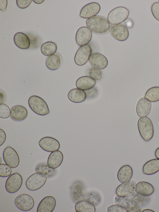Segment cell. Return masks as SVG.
I'll list each match as a JSON object with an SVG mask.
<instances>
[{
	"label": "cell",
	"mask_w": 159,
	"mask_h": 212,
	"mask_svg": "<svg viewBox=\"0 0 159 212\" xmlns=\"http://www.w3.org/2000/svg\"><path fill=\"white\" fill-rule=\"evenodd\" d=\"M86 23L87 27L93 32L103 34L110 30L111 25L107 19L104 17L96 16L87 19Z\"/></svg>",
	"instance_id": "obj_1"
},
{
	"label": "cell",
	"mask_w": 159,
	"mask_h": 212,
	"mask_svg": "<svg viewBox=\"0 0 159 212\" xmlns=\"http://www.w3.org/2000/svg\"><path fill=\"white\" fill-rule=\"evenodd\" d=\"M138 127L141 136L145 141L148 142L152 138L154 127L149 118L144 117L139 118L138 122Z\"/></svg>",
	"instance_id": "obj_2"
},
{
	"label": "cell",
	"mask_w": 159,
	"mask_h": 212,
	"mask_svg": "<svg viewBox=\"0 0 159 212\" xmlns=\"http://www.w3.org/2000/svg\"><path fill=\"white\" fill-rule=\"evenodd\" d=\"M28 104L31 109L39 115L44 116L50 113L48 106L46 102L38 96H30L28 100Z\"/></svg>",
	"instance_id": "obj_3"
},
{
	"label": "cell",
	"mask_w": 159,
	"mask_h": 212,
	"mask_svg": "<svg viewBox=\"0 0 159 212\" xmlns=\"http://www.w3.org/2000/svg\"><path fill=\"white\" fill-rule=\"evenodd\" d=\"M129 12V10L124 7H117L110 12L107 19L112 25L121 24L127 18Z\"/></svg>",
	"instance_id": "obj_4"
},
{
	"label": "cell",
	"mask_w": 159,
	"mask_h": 212,
	"mask_svg": "<svg viewBox=\"0 0 159 212\" xmlns=\"http://www.w3.org/2000/svg\"><path fill=\"white\" fill-rule=\"evenodd\" d=\"M47 178V176L43 174L36 172L27 178L25 183L26 187L30 191L37 190L44 185Z\"/></svg>",
	"instance_id": "obj_5"
},
{
	"label": "cell",
	"mask_w": 159,
	"mask_h": 212,
	"mask_svg": "<svg viewBox=\"0 0 159 212\" xmlns=\"http://www.w3.org/2000/svg\"><path fill=\"white\" fill-rule=\"evenodd\" d=\"M15 203L20 210L27 211L32 209L34 205V201L30 195L23 193L19 195L16 198Z\"/></svg>",
	"instance_id": "obj_6"
},
{
	"label": "cell",
	"mask_w": 159,
	"mask_h": 212,
	"mask_svg": "<svg viewBox=\"0 0 159 212\" xmlns=\"http://www.w3.org/2000/svg\"><path fill=\"white\" fill-rule=\"evenodd\" d=\"M23 183V179L21 175L15 173L11 175L7 179L5 183V188L8 192L14 193L20 188Z\"/></svg>",
	"instance_id": "obj_7"
},
{
	"label": "cell",
	"mask_w": 159,
	"mask_h": 212,
	"mask_svg": "<svg viewBox=\"0 0 159 212\" xmlns=\"http://www.w3.org/2000/svg\"><path fill=\"white\" fill-rule=\"evenodd\" d=\"M3 157L5 163L12 168H16L19 164L20 159L18 153L11 146H8L4 150Z\"/></svg>",
	"instance_id": "obj_8"
},
{
	"label": "cell",
	"mask_w": 159,
	"mask_h": 212,
	"mask_svg": "<svg viewBox=\"0 0 159 212\" xmlns=\"http://www.w3.org/2000/svg\"><path fill=\"white\" fill-rule=\"evenodd\" d=\"M92 50L88 45L81 46L77 50L74 58L75 63L78 66L85 64L89 60Z\"/></svg>",
	"instance_id": "obj_9"
},
{
	"label": "cell",
	"mask_w": 159,
	"mask_h": 212,
	"mask_svg": "<svg viewBox=\"0 0 159 212\" xmlns=\"http://www.w3.org/2000/svg\"><path fill=\"white\" fill-rule=\"evenodd\" d=\"M112 36L116 39L120 41L126 40L129 36L128 29L122 24L112 25L110 29Z\"/></svg>",
	"instance_id": "obj_10"
},
{
	"label": "cell",
	"mask_w": 159,
	"mask_h": 212,
	"mask_svg": "<svg viewBox=\"0 0 159 212\" xmlns=\"http://www.w3.org/2000/svg\"><path fill=\"white\" fill-rule=\"evenodd\" d=\"M92 35V31L87 27H81L76 33V42L80 47L87 45L91 40Z\"/></svg>",
	"instance_id": "obj_11"
},
{
	"label": "cell",
	"mask_w": 159,
	"mask_h": 212,
	"mask_svg": "<svg viewBox=\"0 0 159 212\" xmlns=\"http://www.w3.org/2000/svg\"><path fill=\"white\" fill-rule=\"evenodd\" d=\"M39 144L42 149L48 152L58 150L60 148V144L58 141L50 136L42 138L39 141Z\"/></svg>",
	"instance_id": "obj_12"
},
{
	"label": "cell",
	"mask_w": 159,
	"mask_h": 212,
	"mask_svg": "<svg viewBox=\"0 0 159 212\" xmlns=\"http://www.w3.org/2000/svg\"><path fill=\"white\" fill-rule=\"evenodd\" d=\"M101 9L99 3L96 2L89 3L84 6L81 9L80 16L84 19H89L96 16Z\"/></svg>",
	"instance_id": "obj_13"
},
{
	"label": "cell",
	"mask_w": 159,
	"mask_h": 212,
	"mask_svg": "<svg viewBox=\"0 0 159 212\" xmlns=\"http://www.w3.org/2000/svg\"><path fill=\"white\" fill-rule=\"evenodd\" d=\"M135 185L130 182L122 183L117 187L116 190L117 196L128 197L135 193Z\"/></svg>",
	"instance_id": "obj_14"
},
{
	"label": "cell",
	"mask_w": 159,
	"mask_h": 212,
	"mask_svg": "<svg viewBox=\"0 0 159 212\" xmlns=\"http://www.w3.org/2000/svg\"><path fill=\"white\" fill-rule=\"evenodd\" d=\"M89 61L92 67L100 70L106 67L108 64L107 58L102 54L97 52L92 53Z\"/></svg>",
	"instance_id": "obj_15"
},
{
	"label": "cell",
	"mask_w": 159,
	"mask_h": 212,
	"mask_svg": "<svg viewBox=\"0 0 159 212\" xmlns=\"http://www.w3.org/2000/svg\"><path fill=\"white\" fill-rule=\"evenodd\" d=\"M56 205L55 198L51 196H47L40 202L37 207V212H52Z\"/></svg>",
	"instance_id": "obj_16"
},
{
	"label": "cell",
	"mask_w": 159,
	"mask_h": 212,
	"mask_svg": "<svg viewBox=\"0 0 159 212\" xmlns=\"http://www.w3.org/2000/svg\"><path fill=\"white\" fill-rule=\"evenodd\" d=\"M27 109L21 105H16L11 109L10 117L13 120L21 121L25 119L28 115Z\"/></svg>",
	"instance_id": "obj_17"
},
{
	"label": "cell",
	"mask_w": 159,
	"mask_h": 212,
	"mask_svg": "<svg viewBox=\"0 0 159 212\" xmlns=\"http://www.w3.org/2000/svg\"><path fill=\"white\" fill-rule=\"evenodd\" d=\"M152 108L151 102L143 97L137 102L136 106V111L140 117H146L150 113Z\"/></svg>",
	"instance_id": "obj_18"
},
{
	"label": "cell",
	"mask_w": 159,
	"mask_h": 212,
	"mask_svg": "<svg viewBox=\"0 0 159 212\" xmlns=\"http://www.w3.org/2000/svg\"><path fill=\"white\" fill-rule=\"evenodd\" d=\"M135 191L137 193L145 196H149L154 192V187L148 182L141 181L135 185Z\"/></svg>",
	"instance_id": "obj_19"
},
{
	"label": "cell",
	"mask_w": 159,
	"mask_h": 212,
	"mask_svg": "<svg viewBox=\"0 0 159 212\" xmlns=\"http://www.w3.org/2000/svg\"><path fill=\"white\" fill-rule=\"evenodd\" d=\"M63 159V154L60 151L58 150L52 152L48 157L47 164L49 167L55 169L61 165Z\"/></svg>",
	"instance_id": "obj_20"
},
{
	"label": "cell",
	"mask_w": 159,
	"mask_h": 212,
	"mask_svg": "<svg viewBox=\"0 0 159 212\" xmlns=\"http://www.w3.org/2000/svg\"><path fill=\"white\" fill-rule=\"evenodd\" d=\"M15 45L19 48L26 49L30 47V41L29 37L26 34L19 32L16 33L14 37Z\"/></svg>",
	"instance_id": "obj_21"
},
{
	"label": "cell",
	"mask_w": 159,
	"mask_h": 212,
	"mask_svg": "<svg viewBox=\"0 0 159 212\" xmlns=\"http://www.w3.org/2000/svg\"><path fill=\"white\" fill-rule=\"evenodd\" d=\"M133 174V170L129 165L122 166L119 170L117 175L118 180L121 183L129 182L132 178Z\"/></svg>",
	"instance_id": "obj_22"
},
{
	"label": "cell",
	"mask_w": 159,
	"mask_h": 212,
	"mask_svg": "<svg viewBox=\"0 0 159 212\" xmlns=\"http://www.w3.org/2000/svg\"><path fill=\"white\" fill-rule=\"evenodd\" d=\"M96 81L88 76H84L78 78L76 82L77 87L80 90H86L93 87Z\"/></svg>",
	"instance_id": "obj_23"
},
{
	"label": "cell",
	"mask_w": 159,
	"mask_h": 212,
	"mask_svg": "<svg viewBox=\"0 0 159 212\" xmlns=\"http://www.w3.org/2000/svg\"><path fill=\"white\" fill-rule=\"evenodd\" d=\"M142 171L143 173L147 175H151L159 171V159H154L147 161L144 164Z\"/></svg>",
	"instance_id": "obj_24"
},
{
	"label": "cell",
	"mask_w": 159,
	"mask_h": 212,
	"mask_svg": "<svg viewBox=\"0 0 159 212\" xmlns=\"http://www.w3.org/2000/svg\"><path fill=\"white\" fill-rule=\"evenodd\" d=\"M67 97L70 101L75 103H81L87 98L84 91L78 88L70 90L68 94Z\"/></svg>",
	"instance_id": "obj_25"
},
{
	"label": "cell",
	"mask_w": 159,
	"mask_h": 212,
	"mask_svg": "<svg viewBox=\"0 0 159 212\" xmlns=\"http://www.w3.org/2000/svg\"><path fill=\"white\" fill-rule=\"evenodd\" d=\"M75 209L77 212H95V205L91 202L86 200L78 201L75 205Z\"/></svg>",
	"instance_id": "obj_26"
},
{
	"label": "cell",
	"mask_w": 159,
	"mask_h": 212,
	"mask_svg": "<svg viewBox=\"0 0 159 212\" xmlns=\"http://www.w3.org/2000/svg\"><path fill=\"white\" fill-rule=\"evenodd\" d=\"M47 67L49 70L54 71L58 69L61 63V59L60 55L55 53L48 56L45 62Z\"/></svg>",
	"instance_id": "obj_27"
},
{
	"label": "cell",
	"mask_w": 159,
	"mask_h": 212,
	"mask_svg": "<svg viewBox=\"0 0 159 212\" xmlns=\"http://www.w3.org/2000/svg\"><path fill=\"white\" fill-rule=\"evenodd\" d=\"M57 49L56 44L52 41H47L42 44L41 47L42 53L49 56L55 53Z\"/></svg>",
	"instance_id": "obj_28"
},
{
	"label": "cell",
	"mask_w": 159,
	"mask_h": 212,
	"mask_svg": "<svg viewBox=\"0 0 159 212\" xmlns=\"http://www.w3.org/2000/svg\"><path fill=\"white\" fill-rule=\"evenodd\" d=\"M144 98L150 102H154L159 101V87L150 88L146 91Z\"/></svg>",
	"instance_id": "obj_29"
},
{
	"label": "cell",
	"mask_w": 159,
	"mask_h": 212,
	"mask_svg": "<svg viewBox=\"0 0 159 212\" xmlns=\"http://www.w3.org/2000/svg\"><path fill=\"white\" fill-rule=\"evenodd\" d=\"M150 197L148 196L142 195L138 193L135 194L131 200V203L133 205L143 207L146 205L149 202Z\"/></svg>",
	"instance_id": "obj_30"
},
{
	"label": "cell",
	"mask_w": 159,
	"mask_h": 212,
	"mask_svg": "<svg viewBox=\"0 0 159 212\" xmlns=\"http://www.w3.org/2000/svg\"><path fill=\"white\" fill-rule=\"evenodd\" d=\"M35 170L36 172L42 173L48 177H52L55 173L54 169L49 167L48 164L44 163L38 164L35 168Z\"/></svg>",
	"instance_id": "obj_31"
},
{
	"label": "cell",
	"mask_w": 159,
	"mask_h": 212,
	"mask_svg": "<svg viewBox=\"0 0 159 212\" xmlns=\"http://www.w3.org/2000/svg\"><path fill=\"white\" fill-rule=\"evenodd\" d=\"M72 193L73 198L76 202L84 199V195L82 185L79 183H76L73 187Z\"/></svg>",
	"instance_id": "obj_32"
},
{
	"label": "cell",
	"mask_w": 159,
	"mask_h": 212,
	"mask_svg": "<svg viewBox=\"0 0 159 212\" xmlns=\"http://www.w3.org/2000/svg\"><path fill=\"white\" fill-rule=\"evenodd\" d=\"M84 199L88 200L97 206L101 201V197L98 193L95 191H91L84 196Z\"/></svg>",
	"instance_id": "obj_33"
},
{
	"label": "cell",
	"mask_w": 159,
	"mask_h": 212,
	"mask_svg": "<svg viewBox=\"0 0 159 212\" xmlns=\"http://www.w3.org/2000/svg\"><path fill=\"white\" fill-rule=\"evenodd\" d=\"M88 74L89 76L96 81H100L103 77L102 71L98 68L93 67L89 69Z\"/></svg>",
	"instance_id": "obj_34"
},
{
	"label": "cell",
	"mask_w": 159,
	"mask_h": 212,
	"mask_svg": "<svg viewBox=\"0 0 159 212\" xmlns=\"http://www.w3.org/2000/svg\"><path fill=\"white\" fill-rule=\"evenodd\" d=\"M11 168L6 164H0V176L6 177L10 176L12 172Z\"/></svg>",
	"instance_id": "obj_35"
},
{
	"label": "cell",
	"mask_w": 159,
	"mask_h": 212,
	"mask_svg": "<svg viewBox=\"0 0 159 212\" xmlns=\"http://www.w3.org/2000/svg\"><path fill=\"white\" fill-rule=\"evenodd\" d=\"M11 109L7 104H2L0 105V117L5 119L10 116Z\"/></svg>",
	"instance_id": "obj_36"
},
{
	"label": "cell",
	"mask_w": 159,
	"mask_h": 212,
	"mask_svg": "<svg viewBox=\"0 0 159 212\" xmlns=\"http://www.w3.org/2000/svg\"><path fill=\"white\" fill-rule=\"evenodd\" d=\"M116 203L120 205L128 208L131 203V200L128 197H122L117 196L115 198Z\"/></svg>",
	"instance_id": "obj_37"
},
{
	"label": "cell",
	"mask_w": 159,
	"mask_h": 212,
	"mask_svg": "<svg viewBox=\"0 0 159 212\" xmlns=\"http://www.w3.org/2000/svg\"><path fill=\"white\" fill-rule=\"evenodd\" d=\"M27 35L29 37L30 41V47L31 48H36L40 44V41L39 38L37 36L33 34H28Z\"/></svg>",
	"instance_id": "obj_38"
},
{
	"label": "cell",
	"mask_w": 159,
	"mask_h": 212,
	"mask_svg": "<svg viewBox=\"0 0 159 212\" xmlns=\"http://www.w3.org/2000/svg\"><path fill=\"white\" fill-rule=\"evenodd\" d=\"M108 212H127V209L125 207L117 204L112 205L107 208Z\"/></svg>",
	"instance_id": "obj_39"
},
{
	"label": "cell",
	"mask_w": 159,
	"mask_h": 212,
	"mask_svg": "<svg viewBox=\"0 0 159 212\" xmlns=\"http://www.w3.org/2000/svg\"><path fill=\"white\" fill-rule=\"evenodd\" d=\"M151 10L154 17L159 21V2L153 3L152 6Z\"/></svg>",
	"instance_id": "obj_40"
},
{
	"label": "cell",
	"mask_w": 159,
	"mask_h": 212,
	"mask_svg": "<svg viewBox=\"0 0 159 212\" xmlns=\"http://www.w3.org/2000/svg\"><path fill=\"white\" fill-rule=\"evenodd\" d=\"M87 96V98L90 99L95 97L98 95V91L96 87H93L86 90H84Z\"/></svg>",
	"instance_id": "obj_41"
},
{
	"label": "cell",
	"mask_w": 159,
	"mask_h": 212,
	"mask_svg": "<svg viewBox=\"0 0 159 212\" xmlns=\"http://www.w3.org/2000/svg\"><path fill=\"white\" fill-rule=\"evenodd\" d=\"M32 1V0H16V2L19 7L23 9L28 7Z\"/></svg>",
	"instance_id": "obj_42"
},
{
	"label": "cell",
	"mask_w": 159,
	"mask_h": 212,
	"mask_svg": "<svg viewBox=\"0 0 159 212\" xmlns=\"http://www.w3.org/2000/svg\"><path fill=\"white\" fill-rule=\"evenodd\" d=\"M128 212H141L140 207L137 205H133L130 206L127 210Z\"/></svg>",
	"instance_id": "obj_43"
},
{
	"label": "cell",
	"mask_w": 159,
	"mask_h": 212,
	"mask_svg": "<svg viewBox=\"0 0 159 212\" xmlns=\"http://www.w3.org/2000/svg\"><path fill=\"white\" fill-rule=\"evenodd\" d=\"M6 138V134L5 131L2 129H0V146H1L5 142Z\"/></svg>",
	"instance_id": "obj_44"
},
{
	"label": "cell",
	"mask_w": 159,
	"mask_h": 212,
	"mask_svg": "<svg viewBox=\"0 0 159 212\" xmlns=\"http://www.w3.org/2000/svg\"><path fill=\"white\" fill-rule=\"evenodd\" d=\"M125 26L129 29L132 28L134 25V23L133 20L130 18L127 19L125 21Z\"/></svg>",
	"instance_id": "obj_45"
},
{
	"label": "cell",
	"mask_w": 159,
	"mask_h": 212,
	"mask_svg": "<svg viewBox=\"0 0 159 212\" xmlns=\"http://www.w3.org/2000/svg\"><path fill=\"white\" fill-rule=\"evenodd\" d=\"M7 5V0H0V9L4 12L6 9Z\"/></svg>",
	"instance_id": "obj_46"
},
{
	"label": "cell",
	"mask_w": 159,
	"mask_h": 212,
	"mask_svg": "<svg viewBox=\"0 0 159 212\" xmlns=\"http://www.w3.org/2000/svg\"><path fill=\"white\" fill-rule=\"evenodd\" d=\"M155 155L157 158L159 159V147L156 150L155 152Z\"/></svg>",
	"instance_id": "obj_47"
},
{
	"label": "cell",
	"mask_w": 159,
	"mask_h": 212,
	"mask_svg": "<svg viewBox=\"0 0 159 212\" xmlns=\"http://www.w3.org/2000/svg\"><path fill=\"white\" fill-rule=\"evenodd\" d=\"M4 100V96L3 93H0V104H2Z\"/></svg>",
	"instance_id": "obj_48"
},
{
	"label": "cell",
	"mask_w": 159,
	"mask_h": 212,
	"mask_svg": "<svg viewBox=\"0 0 159 212\" xmlns=\"http://www.w3.org/2000/svg\"><path fill=\"white\" fill-rule=\"evenodd\" d=\"M33 1L35 3L37 4H40L43 2L44 0H33Z\"/></svg>",
	"instance_id": "obj_49"
},
{
	"label": "cell",
	"mask_w": 159,
	"mask_h": 212,
	"mask_svg": "<svg viewBox=\"0 0 159 212\" xmlns=\"http://www.w3.org/2000/svg\"><path fill=\"white\" fill-rule=\"evenodd\" d=\"M142 212H154L155 211H153V210H151V209H146L143 210L142 211Z\"/></svg>",
	"instance_id": "obj_50"
},
{
	"label": "cell",
	"mask_w": 159,
	"mask_h": 212,
	"mask_svg": "<svg viewBox=\"0 0 159 212\" xmlns=\"http://www.w3.org/2000/svg\"><path fill=\"white\" fill-rule=\"evenodd\" d=\"M158 1H159V0H158Z\"/></svg>",
	"instance_id": "obj_51"
}]
</instances>
